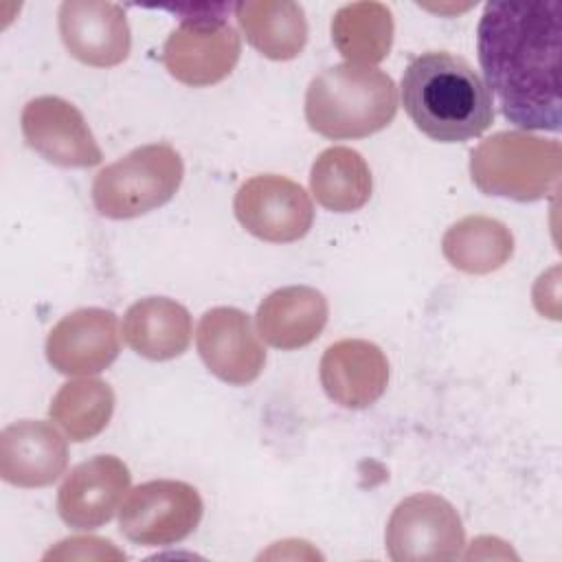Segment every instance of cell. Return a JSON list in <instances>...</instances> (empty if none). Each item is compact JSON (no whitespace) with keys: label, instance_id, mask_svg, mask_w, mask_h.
Instances as JSON below:
<instances>
[{"label":"cell","instance_id":"cell-7","mask_svg":"<svg viewBox=\"0 0 562 562\" xmlns=\"http://www.w3.org/2000/svg\"><path fill=\"white\" fill-rule=\"evenodd\" d=\"M395 562H443L461 555L465 529L457 509L439 494L422 492L400 501L384 531Z\"/></svg>","mask_w":562,"mask_h":562},{"label":"cell","instance_id":"cell-14","mask_svg":"<svg viewBox=\"0 0 562 562\" xmlns=\"http://www.w3.org/2000/svg\"><path fill=\"white\" fill-rule=\"evenodd\" d=\"M130 468L114 454H97L77 463L57 490L59 518L72 529L105 525L130 490Z\"/></svg>","mask_w":562,"mask_h":562},{"label":"cell","instance_id":"cell-4","mask_svg":"<svg viewBox=\"0 0 562 562\" xmlns=\"http://www.w3.org/2000/svg\"><path fill=\"white\" fill-rule=\"evenodd\" d=\"M562 173V147L553 138L529 132H496L470 154L472 182L485 195L518 202L542 200L558 189Z\"/></svg>","mask_w":562,"mask_h":562},{"label":"cell","instance_id":"cell-6","mask_svg":"<svg viewBox=\"0 0 562 562\" xmlns=\"http://www.w3.org/2000/svg\"><path fill=\"white\" fill-rule=\"evenodd\" d=\"M180 24L162 46L167 72L191 88H204L226 79L239 61L241 40L226 22L228 4H187Z\"/></svg>","mask_w":562,"mask_h":562},{"label":"cell","instance_id":"cell-5","mask_svg":"<svg viewBox=\"0 0 562 562\" xmlns=\"http://www.w3.org/2000/svg\"><path fill=\"white\" fill-rule=\"evenodd\" d=\"M182 176L180 154L167 143H149L94 176L92 202L103 217L132 220L167 204L180 189Z\"/></svg>","mask_w":562,"mask_h":562},{"label":"cell","instance_id":"cell-12","mask_svg":"<svg viewBox=\"0 0 562 562\" xmlns=\"http://www.w3.org/2000/svg\"><path fill=\"white\" fill-rule=\"evenodd\" d=\"M57 24L66 50L86 66L112 68L130 55V24L116 2L66 0L59 7Z\"/></svg>","mask_w":562,"mask_h":562},{"label":"cell","instance_id":"cell-2","mask_svg":"<svg viewBox=\"0 0 562 562\" xmlns=\"http://www.w3.org/2000/svg\"><path fill=\"white\" fill-rule=\"evenodd\" d=\"M402 103L415 127L439 143L481 136L494 121L492 92L459 55L428 50L402 75Z\"/></svg>","mask_w":562,"mask_h":562},{"label":"cell","instance_id":"cell-10","mask_svg":"<svg viewBox=\"0 0 562 562\" xmlns=\"http://www.w3.org/2000/svg\"><path fill=\"white\" fill-rule=\"evenodd\" d=\"M20 125L26 145L57 167H94L103 160L83 114L61 97L31 99Z\"/></svg>","mask_w":562,"mask_h":562},{"label":"cell","instance_id":"cell-13","mask_svg":"<svg viewBox=\"0 0 562 562\" xmlns=\"http://www.w3.org/2000/svg\"><path fill=\"white\" fill-rule=\"evenodd\" d=\"M121 351L116 314L81 307L66 314L46 336V360L64 375H92L108 369Z\"/></svg>","mask_w":562,"mask_h":562},{"label":"cell","instance_id":"cell-1","mask_svg":"<svg viewBox=\"0 0 562 562\" xmlns=\"http://www.w3.org/2000/svg\"><path fill=\"white\" fill-rule=\"evenodd\" d=\"M560 35L553 0L485 4L476 29L479 64L509 123L560 130Z\"/></svg>","mask_w":562,"mask_h":562},{"label":"cell","instance_id":"cell-3","mask_svg":"<svg viewBox=\"0 0 562 562\" xmlns=\"http://www.w3.org/2000/svg\"><path fill=\"white\" fill-rule=\"evenodd\" d=\"M395 112L397 88L375 66H329L310 81L305 92L307 125L334 140L371 136L384 130Z\"/></svg>","mask_w":562,"mask_h":562},{"label":"cell","instance_id":"cell-8","mask_svg":"<svg viewBox=\"0 0 562 562\" xmlns=\"http://www.w3.org/2000/svg\"><path fill=\"white\" fill-rule=\"evenodd\" d=\"M202 498L184 481L156 479L130 490L119 509L121 533L140 547L176 544L202 520Z\"/></svg>","mask_w":562,"mask_h":562},{"label":"cell","instance_id":"cell-20","mask_svg":"<svg viewBox=\"0 0 562 562\" xmlns=\"http://www.w3.org/2000/svg\"><path fill=\"white\" fill-rule=\"evenodd\" d=\"M441 252L461 272L490 274L512 259L514 235L494 217L468 215L443 233Z\"/></svg>","mask_w":562,"mask_h":562},{"label":"cell","instance_id":"cell-23","mask_svg":"<svg viewBox=\"0 0 562 562\" xmlns=\"http://www.w3.org/2000/svg\"><path fill=\"white\" fill-rule=\"evenodd\" d=\"M112 411L114 391L108 382L97 378L61 384L48 406L50 419L70 441H88L97 437L110 424Z\"/></svg>","mask_w":562,"mask_h":562},{"label":"cell","instance_id":"cell-21","mask_svg":"<svg viewBox=\"0 0 562 562\" xmlns=\"http://www.w3.org/2000/svg\"><path fill=\"white\" fill-rule=\"evenodd\" d=\"M310 189L316 202L336 213L362 209L373 189V178L367 160L351 147L323 149L310 171Z\"/></svg>","mask_w":562,"mask_h":562},{"label":"cell","instance_id":"cell-22","mask_svg":"<svg viewBox=\"0 0 562 562\" xmlns=\"http://www.w3.org/2000/svg\"><path fill=\"white\" fill-rule=\"evenodd\" d=\"M393 13L382 2L342 4L331 18V42L353 66L380 64L393 44Z\"/></svg>","mask_w":562,"mask_h":562},{"label":"cell","instance_id":"cell-19","mask_svg":"<svg viewBox=\"0 0 562 562\" xmlns=\"http://www.w3.org/2000/svg\"><path fill=\"white\" fill-rule=\"evenodd\" d=\"M235 18L246 42L268 59L288 61L305 48L307 20L299 2L246 0L235 4Z\"/></svg>","mask_w":562,"mask_h":562},{"label":"cell","instance_id":"cell-15","mask_svg":"<svg viewBox=\"0 0 562 562\" xmlns=\"http://www.w3.org/2000/svg\"><path fill=\"white\" fill-rule=\"evenodd\" d=\"M68 465L64 435L40 419H20L0 432V476L15 487H46Z\"/></svg>","mask_w":562,"mask_h":562},{"label":"cell","instance_id":"cell-18","mask_svg":"<svg viewBox=\"0 0 562 562\" xmlns=\"http://www.w3.org/2000/svg\"><path fill=\"white\" fill-rule=\"evenodd\" d=\"M123 340L147 360H171L191 342V316L167 296H147L130 305L123 318Z\"/></svg>","mask_w":562,"mask_h":562},{"label":"cell","instance_id":"cell-9","mask_svg":"<svg viewBox=\"0 0 562 562\" xmlns=\"http://www.w3.org/2000/svg\"><path fill=\"white\" fill-rule=\"evenodd\" d=\"M237 222L257 239L290 244L307 235L314 206L307 191L279 173H261L246 180L233 202Z\"/></svg>","mask_w":562,"mask_h":562},{"label":"cell","instance_id":"cell-16","mask_svg":"<svg viewBox=\"0 0 562 562\" xmlns=\"http://www.w3.org/2000/svg\"><path fill=\"white\" fill-rule=\"evenodd\" d=\"M318 373L327 397L338 406L367 408L386 391L389 360L375 342L345 338L325 349Z\"/></svg>","mask_w":562,"mask_h":562},{"label":"cell","instance_id":"cell-11","mask_svg":"<svg viewBox=\"0 0 562 562\" xmlns=\"http://www.w3.org/2000/svg\"><path fill=\"white\" fill-rule=\"evenodd\" d=\"M195 345L206 369L222 382L244 386L259 378L266 349L259 342L250 316L237 307H213L202 314Z\"/></svg>","mask_w":562,"mask_h":562},{"label":"cell","instance_id":"cell-17","mask_svg":"<svg viewBox=\"0 0 562 562\" xmlns=\"http://www.w3.org/2000/svg\"><path fill=\"white\" fill-rule=\"evenodd\" d=\"M329 305L310 285H288L270 292L257 307V334L281 351L314 342L327 325Z\"/></svg>","mask_w":562,"mask_h":562}]
</instances>
